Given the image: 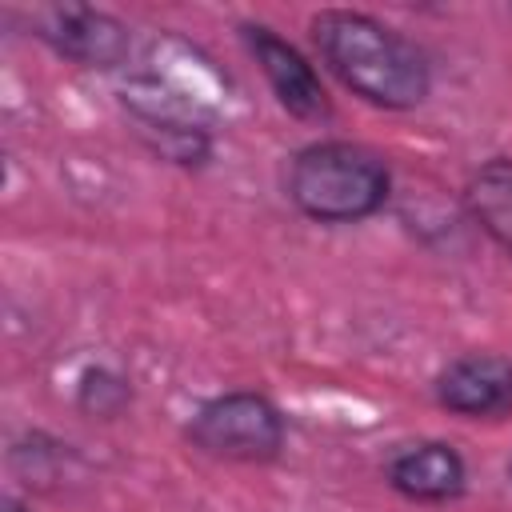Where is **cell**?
<instances>
[{
    "mask_svg": "<svg viewBox=\"0 0 512 512\" xmlns=\"http://www.w3.org/2000/svg\"><path fill=\"white\" fill-rule=\"evenodd\" d=\"M312 44L328 72L364 104L384 112H408L432 92L428 56L392 24L352 12L324 8L312 16Z\"/></svg>",
    "mask_w": 512,
    "mask_h": 512,
    "instance_id": "6da1fadb",
    "label": "cell"
},
{
    "mask_svg": "<svg viewBox=\"0 0 512 512\" xmlns=\"http://www.w3.org/2000/svg\"><path fill=\"white\" fill-rule=\"evenodd\" d=\"M284 192L316 224H360L392 196V172L380 152L352 140H312L284 172Z\"/></svg>",
    "mask_w": 512,
    "mask_h": 512,
    "instance_id": "7a4b0ae2",
    "label": "cell"
},
{
    "mask_svg": "<svg viewBox=\"0 0 512 512\" xmlns=\"http://www.w3.org/2000/svg\"><path fill=\"white\" fill-rule=\"evenodd\" d=\"M184 440L200 456H212L224 464H272L284 452L288 416L272 396L236 388L204 400L188 416Z\"/></svg>",
    "mask_w": 512,
    "mask_h": 512,
    "instance_id": "3957f363",
    "label": "cell"
},
{
    "mask_svg": "<svg viewBox=\"0 0 512 512\" xmlns=\"http://www.w3.org/2000/svg\"><path fill=\"white\" fill-rule=\"evenodd\" d=\"M240 40H244V48L252 52L256 68L264 72V80H268V88H272V96H276V104H280L288 116H296V120H304V124H324V120H332V96H328L324 80L316 76V68L308 64V56H304L296 44H288L276 28L252 24V20L240 24Z\"/></svg>",
    "mask_w": 512,
    "mask_h": 512,
    "instance_id": "277c9868",
    "label": "cell"
},
{
    "mask_svg": "<svg viewBox=\"0 0 512 512\" xmlns=\"http://www.w3.org/2000/svg\"><path fill=\"white\" fill-rule=\"evenodd\" d=\"M36 36L76 68H120L132 52L128 24L88 4H56L36 12Z\"/></svg>",
    "mask_w": 512,
    "mask_h": 512,
    "instance_id": "5b68a950",
    "label": "cell"
},
{
    "mask_svg": "<svg viewBox=\"0 0 512 512\" xmlns=\"http://www.w3.org/2000/svg\"><path fill=\"white\" fill-rule=\"evenodd\" d=\"M432 396L444 412L460 420H508L512 416V356L464 352L436 372Z\"/></svg>",
    "mask_w": 512,
    "mask_h": 512,
    "instance_id": "8992f818",
    "label": "cell"
},
{
    "mask_svg": "<svg viewBox=\"0 0 512 512\" xmlns=\"http://www.w3.org/2000/svg\"><path fill=\"white\" fill-rule=\"evenodd\" d=\"M384 480L412 504H452L468 488V464L448 440H416L388 456Z\"/></svg>",
    "mask_w": 512,
    "mask_h": 512,
    "instance_id": "52a82bcc",
    "label": "cell"
},
{
    "mask_svg": "<svg viewBox=\"0 0 512 512\" xmlns=\"http://www.w3.org/2000/svg\"><path fill=\"white\" fill-rule=\"evenodd\" d=\"M464 208L512 260V160L508 156H492L468 176Z\"/></svg>",
    "mask_w": 512,
    "mask_h": 512,
    "instance_id": "ba28073f",
    "label": "cell"
},
{
    "mask_svg": "<svg viewBox=\"0 0 512 512\" xmlns=\"http://www.w3.org/2000/svg\"><path fill=\"white\" fill-rule=\"evenodd\" d=\"M76 408L92 420H116L132 408V380L104 364L84 368L76 380Z\"/></svg>",
    "mask_w": 512,
    "mask_h": 512,
    "instance_id": "9c48e42d",
    "label": "cell"
},
{
    "mask_svg": "<svg viewBox=\"0 0 512 512\" xmlns=\"http://www.w3.org/2000/svg\"><path fill=\"white\" fill-rule=\"evenodd\" d=\"M4 512H32V508H28V504H20V500H12V496H8V500H4Z\"/></svg>",
    "mask_w": 512,
    "mask_h": 512,
    "instance_id": "30bf717a",
    "label": "cell"
},
{
    "mask_svg": "<svg viewBox=\"0 0 512 512\" xmlns=\"http://www.w3.org/2000/svg\"><path fill=\"white\" fill-rule=\"evenodd\" d=\"M508 480H512V460H508Z\"/></svg>",
    "mask_w": 512,
    "mask_h": 512,
    "instance_id": "8fae6325",
    "label": "cell"
}]
</instances>
